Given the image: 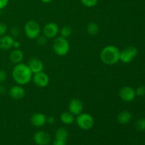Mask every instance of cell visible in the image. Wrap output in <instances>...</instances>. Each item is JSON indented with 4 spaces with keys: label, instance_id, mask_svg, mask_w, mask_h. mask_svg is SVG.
<instances>
[{
    "label": "cell",
    "instance_id": "1",
    "mask_svg": "<svg viewBox=\"0 0 145 145\" xmlns=\"http://www.w3.org/2000/svg\"><path fill=\"white\" fill-rule=\"evenodd\" d=\"M33 72L27 64L21 62L16 64L12 69L11 76L16 84L24 86L32 81Z\"/></svg>",
    "mask_w": 145,
    "mask_h": 145
},
{
    "label": "cell",
    "instance_id": "2",
    "mask_svg": "<svg viewBox=\"0 0 145 145\" xmlns=\"http://www.w3.org/2000/svg\"><path fill=\"white\" fill-rule=\"evenodd\" d=\"M120 50L116 46L106 45L101 51V61L106 65H114L120 61Z\"/></svg>",
    "mask_w": 145,
    "mask_h": 145
},
{
    "label": "cell",
    "instance_id": "3",
    "mask_svg": "<svg viewBox=\"0 0 145 145\" xmlns=\"http://www.w3.org/2000/svg\"><path fill=\"white\" fill-rule=\"evenodd\" d=\"M52 49L57 55L64 57L67 55L70 50V44L67 38L63 37H56L52 43Z\"/></svg>",
    "mask_w": 145,
    "mask_h": 145
},
{
    "label": "cell",
    "instance_id": "4",
    "mask_svg": "<svg viewBox=\"0 0 145 145\" xmlns=\"http://www.w3.org/2000/svg\"><path fill=\"white\" fill-rule=\"evenodd\" d=\"M24 31L27 38L30 40H35L40 35L41 27L38 21L35 20H30L25 23Z\"/></svg>",
    "mask_w": 145,
    "mask_h": 145
},
{
    "label": "cell",
    "instance_id": "5",
    "mask_svg": "<svg viewBox=\"0 0 145 145\" xmlns=\"http://www.w3.org/2000/svg\"><path fill=\"white\" fill-rule=\"evenodd\" d=\"M75 122L79 128L84 130H89L93 127L95 120L93 116L87 113L82 112L75 118Z\"/></svg>",
    "mask_w": 145,
    "mask_h": 145
},
{
    "label": "cell",
    "instance_id": "6",
    "mask_svg": "<svg viewBox=\"0 0 145 145\" xmlns=\"http://www.w3.org/2000/svg\"><path fill=\"white\" fill-rule=\"evenodd\" d=\"M138 53L137 48L134 46H129L120 51V61L123 63L128 64L133 60Z\"/></svg>",
    "mask_w": 145,
    "mask_h": 145
},
{
    "label": "cell",
    "instance_id": "7",
    "mask_svg": "<svg viewBox=\"0 0 145 145\" xmlns=\"http://www.w3.org/2000/svg\"><path fill=\"white\" fill-rule=\"evenodd\" d=\"M59 32V26L55 22H49L42 28V33L48 39L55 38Z\"/></svg>",
    "mask_w": 145,
    "mask_h": 145
},
{
    "label": "cell",
    "instance_id": "8",
    "mask_svg": "<svg viewBox=\"0 0 145 145\" xmlns=\"http://www.w3.org/2000/svg\"><path fill=\"white\" fill-rule=\"evenodd\" d=\"M32 81L34 84L39 88H45L48 86L50 83V77L46 73L42 72L33 74Z\"/></svg>",
    "mask_w": 145,
    "mask_h": 145
},
{
    "label": "cell",
    "instance_id": "9",
    "mask_svg": "<svg viewBox=\"0 0 145 145\" xmlns=\"http://www.w3.org/2000/svg\"><path fill=\"white\" fill-rule=\"evenodd\" d=\"M119 96L120 99L125 102H131L136 96L135 90L131 86H125L122 87L119 91Z\"/></svg>",
    "mask_w": 145,
    "mask_h": 145
},
{
    "label": "cell",
    "instance_id": "10",
    "mask_svg": "<svg viewBox=\"0 0 145 145\" xmlns=\"http://www.w3.org/2000/svg\"><path fill=\"white\" fill-rule=\"evenodd\" d=\"M33 140L37 145H48L50 143L51 137L48 132L40 130L35 133Z\"/></svg>",
    "mask_w": 145,
    "mask_h": 145
},
{
    "label": "cell",
    "instance_id": "11",
    "mask_svg": "<svg viewBox=\"0 0 145 145\" xmlns=\"http://www.w3.org/2000/svg\"><path fill=\"white\" fill-rule=\"evenodd\" d=\"M68 110L74 116H78L84 110L83 102L79 99H72L68 105Z\"/></svg>",
    "mask_w": 145,
    "mask_h": 145
},
{
    "label": "cell",
    "instance_id": "12",
    "mask_svg": "<svg viewBox=\"0 0 145 145\" xmlns=\"http://www.w3.org/2000/svg\"><path fill=\"white\" fill-rule=\"evenodd\" d=\"M8 94L10 97L14 100H21L25 96V91L23 86L16 84L10 88L8 90Z\"/></svg>",
    "mask_w": 145,
    "mask_h": 145
},
{
    "label": "cell",
    "instance_id": "13",
    "mask_svg": "<svg viewBox=\"0 0 145 145\" xmlns=\"http://www.w3.org/2000/svg\"><path fill=\"white\" fill-rule=\"evenodd\" d=\"M28 67L33 74H36L42 72L44 69V64L41 59L37 57H32L29 59L28 63Z\"/></svg>",
    "mask_w": 145,
    "mask_h": 145
},
{
    "label": "cell",
    "instance_id": "14",
    "mask_svg": "<svg viewBox=\"0 0 145 145\" xmlns=\"http://www.w3.org/2000/svg\"><path fill=\"white\" fill-rule=\"evenodd\" d=\"M46 116L42 113H35L30 118L31 123L36 127H40L46 124Z\"/></svg>",
    "mask_w": 145,
    "mask_h": 145
},
{
    "label": "cell",
    "instance_id": "15",
    "mask_svg": "<svg viewBox=\"0 0 145 145\" xmlns=\"http://www.w3.org/2000/svg\"><path fill=\"white\" fill-rule=\"evenodd\" d=\"M14 38L10 35H4L0 37V49L1 50L7 51L13 48Z\"/></svg>",
    "mask_w": 145,
    "mask_h": 145
},
{
    "label": "cell",
    "instance_id": "16",
    "mask_svg": "<svg viewBox=\"0 0 145 145\" xmlns=\"http://www.w3.org/2000/svg\"><path fill=\"white\" fill-rule=\"evenodd\" d=\"M24 58V54L23 51L20 49H14L9 55V59L12 63L19 64L22 62Z\"/></svg>",
    "mask_w": 145,
    "mask_h": 145
},
{
    "label": "cell",
    "instance_id": "17",
    "mask_svg": "<svg viewBox=\"0 0 145 145\" xmlns=\"http://www.w3.org/2000/svg\"><path fill=\"white\" fill-rule=\"evenodd\" d=\"M132 120V114L128 110H123L117 116V121L120 125H126Z\"/></svg>",
    "mask_w": 145,
    "mask_h": 145
},
{
    "label": "cell",
    "instance_id": "18",
    "mask_svg": "<svg viewBox=\"0 0 145 145\" xmlns=\"http://www.w3.org/2000/svg\"><path fill=\"white\" fill-rule=\"evenodd\" d=\"M59 118L61 122L67 125L73 124L75 122V116H74L69 111H65L61 113Z\"/></svg>",
    "mask_w": 145,
    "mask_h": 145
},
{
    "label": "cell",
    "instance_id": "19",
    "mask_svg": "<svg viewBox=\"0 0 145 145\" xmlns=\"http://www.w3.org/2000/svg\"><path fill=\"white\" fill-rule=\"evenodd\" d=\"M86 32L92 36L98 35L100 32V26L99 24L95 22H91L86 26Z\"/></svg>",
    "mask_w": 145,
    "mask_h": 145
},
{
    "label": "cell",
    "instance_id": "20",
    "mask_svg": "<svg viewBox=\"0 0 145 145\" xmlns=\"http://www.w3.org/2000/svg\"><path fill=\"white\" fill-rule=\"evenodd\" d=\"M68 131L65 127H59L55 133V139L67 142L68 139Z\"/></svg>",
    "mask_w": 145,
    "mask_h": 145
},
{
    "label": "cell",
    "instance_id": "21",
    "mask_svg": "<svg viewBox=\"0 0 145 145\" xmlns=\"http://www.w3.org/2000/svg\"><path fill=\"white\" fill-rule=\"evenodd\" d=\"M72 28L69 25H65L59 30V33L60 34L61 37H63L65 38H67L72 35Z\"/></svg>",
    "mask_w": 145,
    "mask_h": 145
},
{
    "label": "cell",
    "instance_id": "22",
    "mask_svg": "<svg viewBox=\"0 0 145 145\" xmlns=\"http://www.w3.org/2000/svg\"><path fill=\"white\" fill-rule=\"evenodd\" d=\"M82 5L87 8H92L97 4L99 0H80Z\"/></svg>",
    "mask_w": 145,
    "mask_h": 145
},
{
    "label": "cell",
    "instance_id": "23",
    "mask_svg": "<svg viewBox=\"0 0 145 145\" xmlns=\"http://www.w3.org/2000/svg\"><path fill=\"white\" fill-rule=\"evenodd\" d=\"M135 127L140 131L145 130V118H140L135 123Z\"/></svg>",
    "mask_w": 145,
    "mask_h": 145
},
{
    "label": "cell",
    "instance_id": "24",
    "mask_svg": "<svg viewBox=\"0 0 145 145\" xmlns=\"http://www.w3.org/2000/svg\"><path fill=\"white\" fill-rule=\"evenodd\" d=\"M36 42L38 44V45L40 46H44L47 44L48 42V38L46 37H45L44 35H40L38 38H36Z\"/></svg>",
    "mask_w": 145,
    "mask_h": 145
},
{
    "label": "cell",
    "instance_id": "25",
    "mask_svg": "<svg viewBox=\"0 0 145 145\" xmlns=\"http://www.w3.org/2000/svg\"><path fill=\"white\" fill-rule=\"evenodd\" d=\"M136 96H144L145 95V86H140L136 89L135 90Z\"/></svg>",
    "mask_w": 145,
    "mask_h": 145
},
{
    "label": "cell",
    "instance_id": "26",
    "mask_svg": "<svg viewBox=\"0 0 145 145\" xmlns=\"http://www.w3.org/2000/svg\"><path fill=\"white\" fill-rule=\"evenodd\" d=\"M7 32V25L4 23L0 22V37L6 35Z\"/></svg>",
    "mask_w": 145,
    "mask_h": 145
},
{
    "label": "cell",
    "instance_id": "27",
    "mask_svg": "<svg viewBox=\"0 0 145 145\" xmlns=\"http://www.w3.org/2000/svg\"><path fill=\"white\" fill-rule=\"evenodd\" d=\"M7 74L4 69H0V84H2L7 80Z\"/></svg>",
    "mask_w": 145,
    "mask_h": 145
},
{
    "label": "cell",
    "instance_id": "28",
    "mask_svg": "<svg viewBox=\"0 0 145 145\" xmlns=\"http://www.w3.org/2000/svg\"><path fill=\"white\" fill-rule=\"evenodd\" d=\"M11 36L14 37V38H16V37L18 36L20 33V31L19 28L18 27H13L11 30Z\"/></svg>",
    "mask_w": 145,
    "mask_h": 145
},
{
    "label": "cell",
    "instance_id": "29",
    "mask_svg": "<svg viewBox=\"0 0 145 145\" xmlns=\"http://www.w3.org/2000/svg\"><path fill=\"white\" fill-rule=\"evenodd\" d=\"M55 123V118L54 116H48L46 118V123H48L49 125H53Z\"/></svg>",
    "mask_w": 145,
    "mask_h": 145
},
{
    "label": "cell",
    "instance_id": "30",
    "mask_svg": "<svg viewBox=\"0 0 145 145\" xmlns=\"http://www.w3.org/2000/svg\"><path fill=\"white\" fill-rule=\"evenodd\" d=\"M9 0H0V10L5 8L7 5Z\"/></svg>",
    "mask_w": 145,
    "mask_h": 145
},
{
    "label": "cell",
    "instance_id": "31",
    "mask_svg": "<svg viewBox=\"0 0 145 145\" xmlns=\"http://www.w3.org/2000/svg\"><path fill=\"white\" fill-rule=\"evenodd\" d=\"M21 42L18 40H14V44H13V48L14 49H20L21 48Z\"/></svg>",
    "mask_w": 145,
    "mask_h": 145
},
{
    "label": "cell",
    "instance_id": "32",
    "mask_svg": "<svg viewBox=\"0 0 145 145\" xmlns=\"http://www.w3.org/2000/svg\"><path fill=\"white\" fill-rule=\"evenodd\" d=\"M53 145H66V142L63 141H61V140H56L55 139V141L53 142Z\"/></svg>",
    "mask_w": 145,
    "mask_h": 145
},
{
    "label": "cell",
    "instance_id": "33",
    "mask_svg": "<svg viewBox=\"0 0 145 145\" xmlns=\"http://www.w3.org/2000/svg\"><path fill=\"white\" fill-rule=\"evenodd\" d=\"M6 91V87L3 85H0V94H3Z\"/></svg>",
    "mask_w": 145,
    "mask_h": 145
},
{
    "label": "cell",
    "instance_id": "34",
    "mask_svg": "<svg viewBox=\"0 0 145 145\" xmlns=\"http://www.w3.org/2000/svg\"><path fill=\"white\" fill-rule=\"evenodd\" d=\"M40 1H42V3H44V4H49V3H50L52 0H40Z\"/></svg>",
    "mask_w": 145,
    "mask_h": 145
},
{
    "label": "cell",
    "instance_id": "35",
    "mask_svg": "<svg viewBox=\"0 0 145 145\" xmlns=\"http://www.w3.org/2000/svg\"><path fill=\"white\" fill-rule=\"evenodd\" d=\"M0 14H1V10H0Z\"/></svg>",
    "mask_w": 145,
    "mask_h": 145
}]
</instances>
